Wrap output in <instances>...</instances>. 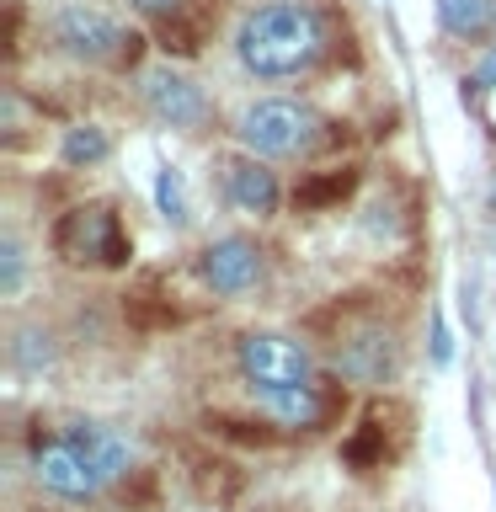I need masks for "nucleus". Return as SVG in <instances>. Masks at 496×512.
I'll list each match as a JSON object with an SVG mask.
<instances>
[{
    "instance_id": "obj_11",
    "label": "nucleus",
    "mask_w": 496,
    "mask_h": 512,
    "mask_svg": "<svg viewBox=\"0 0 496 512\" xmlns=\"http://www.w3.org/2000/svg\"><path fill=\"white\" fill-rule=\"evenodd\" d=\"M224 192H230V203L240 214H256V219H267L278 208V176L262 160H230L224 166Z\"/></svg>"
},
{
    "instance_id": "obj_22",
    "label": "nucleus",
    "mask_w": 496,
    "mask_h": 512,
    "mask_svg": "<svg viewBox=\"0 0 496 512\" xmlns=\"http://www.w3.org/2000/svg\"><path fill=\"white\" fill-rule=\"evenodd\" d=\"M208 432H219V438H240V443H272V432L256 427L251 422H230V416H208Z\"/></svg>"
},
{
    "instance_id": "obj_14",
    "label": "nucleus",
    "mask_w": 496,
    "mask_h": 512,
    "mask_svg": "<svg viewBox=\"0 0 496 512\" xmlns=\"http://www.w3.org/2000/svg\"><path fill=\"white\" fill-rule=\"evenodd\" d=\"M192 486H198L214 507H224V502H235V496H240L246 475H240L230 459H208L203 454V459H192Z\"/></svg>"
},
{
    "instance_id": "obj_15",
    "label": "nucleus",
    "mask_w": 496,
    "mask_h": 512,
    "mask_svg": "<svg viewBox=\"0 0 496 512\" xmlns=\"http://www.w3.org/2000/svg\"><path fill=\"white\" fill-rule=\"evenodd\" d=\"M384 454H390V443H384V411H368L363 427L342 443V459L352 464V470H379Z\"/></svg>"
},
{
    "instance_id": "obj_5",
    "label": "nucleus",
    "mask_w": 496,
    "mask_h": 512,
    "mask_svg": "<svg viewBox=\"0 0 496 512\" xmlns=\"http://www.w3.org/2000/svg\"><path fill=\"white\" fill-rule=\"evenodd\" d=\"M139 96L144 107L155 112L166 128H203L208 123V96L192 75L171 70V64H155V70L139 75Z\"/></svg>"
},
{
    "instance_id": "obj_6",
    "label": "nucleus",
    "mask_w": 496,
    "mask_h": 512,
    "mask_svg": "<svg viewBox=\"0 0 496 512\" xmlns=\"http://www.w3.org/2000/svg\"><path fill=\"white\" fill-rule=\"evenodd\" d=\"M240 368L251 384H310V347L278 331L240 336Z\"/></svg>"
},
{
    "instance_id": "obj_23",
    "label": "nucleus",
    "mask_w": 496,
    "mask_h": 512,
    "mask_svg": "<svg viewBox=\"0 0 496 512\" xmlns=\"http://www.w3.org/2000/svg\"><path fill=\"white\" fill-rule=\"evenodd\" d=\"M128 6H134V11H144V16H160V22H171V16L182 11L187 0H128Z\"/></svg>"
},
{
    "instance_id": "obj_20",
    "label": "nucleus",
    "mask_w": 496,
    "mask_h": 512,
    "mask_svg": "<svg viewBox=\"0 0 496 512\" xmlns=\"http://www.w3.org/2000/svg\"><path fill=\"white\" fill-rule=\"evenodd\" d=\"M347 187H352V171H336V176H320V182H310V187H299V208H326V203H336V198H347Z\"/></svg>"
},
{
    "instance_id": "obj_1",
    "label": "nucleus",
    "mask_w": 496,
    "mask_h": 512,
    "mask_svg": "<svg viewBox=\"0 0 496 512\" xmlns=\"http://www.w3.org/2000/svg\"><path fill=\"white\" fill-rule=\"evenodd\" d=\"M235 54L256 80H288L304 75L326 54V22L304 0H267L240 16L235 27Z\"/></svg>"
},
{
    "instance_id": "obj_8",
    "label": "nucleus",
    "mask_w": 496,
    "mask_h": 512,
    "mask_svg": "<svg viewBox=\"0 0 496 512\" xmlns=\"http://www.w3.org/2000/svg\"><path fill=\"white\" fill-rule=\"evenodd\" d=\"M203 283L214 288V294H246V288H256V278H262V251L251 246V240H214V246L203 251Z\"/></svg>"
},
{
    "instance_id": "obj_19",
    "label": "nucleus",
    "mask_w": 496,
    "mask_h": 512,
    "mask_svg": "<svg viewBox=\"0 0 496 512\" xmlns=\"http://www.w3.org/2000/svg\"><path fill=\"white\" fill-rule=\"evenodd\" d=\"M128 320H134L139 331H155V326H171L176 320V304L171 299H160V294H150V288H139V294H128Z\"/></svg>"
},
{
    "instance_id": "obj_24",
    "label": "nucleus",
    "mask_w": 496,
    "mask_h": 512,
    "mask_svg": "<svg viewBox=\"0 0 496 512\" xmlns=\"http://www.w3.org/2000/svg\"><path fill=\"white\" fill-rule=\"evenodd\" d=\"M475 86H480V91H491V86H496V43H491V54L480 59V70H475Z\"/></svg>"
},
{
    "instance_id": "obj_18",
    "label": "nucleus",
    "mask_w": 496,
    "mask_h": 512,
    "mask_svg": "<svg viewBox=\"0 0 496 512\" xmlns=\"http://www.w3.org/2000/svg\"><path fill=\"white\" fill-rule=\"evenodd\" d=\"M155 203H160V214H166V224H182L192 219L187 214V187H182V171H171V166H160V176H155Z\"/></svg>"
},
{
    "instance_id": "obj_9",
    "label": "nucleus",
    "mask_w": 496,
    "mask_h": 512,
    "mask_svg": "<svg viewBox=\"0 0 496 512\" xmlns=\"http://www.w3.org/2000/svg\"><path fill=\"white\" fill-rule=\"evenodd\" d=\"M64 443H70L75 454L86 459L96 475H102V486H107V480H123V475H134V443H128L123 432H112V427H96V422H75L70 432H64Z\"/></svg>"
},
{
    "instance_id": "obj_7",
    "label": "nucleus",
    "mask_w": 496,
    "mask_h": 512,
    "mask_svg": "<svg viewBox=\"0 0 496 512\" xmlns=\"http://www.w3.org/2000/svg\"><path fill=\"white\" fill-rule=\"evenodd\" d=\"M32 475L43 480L48 491H59V496H70V502H86V496L102 491V475L91 470L86 459L75 454L64 438L54 443H38V454H32Z\"/></svg>"
},
{
    "instance_id": "obj_10",
    "label": "nucleus",
    "mask_w": 496,
    "mask_h": 512,
    "mask_svg": "<svg viewBox=\"0 0 496 512\" xmlns=\"http://www.w3.org/2000/svg\"><path fill=\"white\" fill-rule=\"evenodd\" d=\"M251 395H256V406L283 427H320L331 411L315 384H251Z\"/></svg>"
},
{
    "instance_id": "obj_3",
    "label": "nucleus",
    "mask_w": 496,
    "mask_h": 512,
    "mask_svg": "<svg viewBox=\"0 0 496 512\" xmlns=\"http://www.w3.org/2000/svg\"><path fill=\"white\" fill-rule=\"evenodd\" d=\"M54 251L64 256V262H102V267L128 262V240L118 230V214L102 208V203L64 214L59 230H54Z\"/></svg>"
},
{
    "instance_id": "obj_16",
    "label": "nucleus",
    "mask_w": 496,
    "mask_h": 512,
    "mask_svg": "<svg viewBox=\"0 0 496 512\" xmlns=\"http://www.w3.org/2000/svg\"><path fill=\"white\" fill-rule=\"evenodd\" d=\"M107 150H112V139H107L96 123L70 128V134H64V144H59L64 166H96V160H107Z\"/></svg>"
},
{
    "instance_id": "obj_2",
    "label": "nucleus",
    "mask_w": 496,
    "mask_h": 512,
    "mask_svg": "<svg viewBox=\"0 0 496 512\" xmlns=\"http://www.w3.org/2000/svg\"><path fill=\"white\" fill-rule=\"evenodd\" d=\"M235 139L251 150V160H299L315 150L320 139V118L304 102H288V96H262L240 112Z\"/></svg>"
},
{
    "instance_id": "obj_21",
    "label": "nucleus",
    "mask_w": 496,
    "mask_h": 512,
    "mask_svg": "<svg viewBox=\"0 0 496 512\" xmlns=\"http://www.w3.org/2000/svg\"><path fill=\"white\" fill-rule=\"evenodd\" d=\"M22 288V240L11 230L0 235V294H16Z\"/></svg>"
},
{
    "instance_id": "obj_13",
    "label": "nucleus",
    "mask_w": 496,
    "mask_h": 512,
    "mask_svg": "<svg viewBox=\"0 0 496 512\" xmlns=\"http://www.w3.org/2000/svg\"><path fill=\"white\" fill-rule=\"evenodd\" d=\"M336 363H342L347 379L374 384V379H384V374L395 368V342H390L384 331H363V336H352V342H342Z\"/></svg>"
},
{
    "instance_id": "obj_4",
    "label": "nucleus",
    "mask_w": 496,
    "mask_h": 512,
    "mask_svg": "<svg viewBox=\"0 0 496 512\" xmlns=\"http://www.w3.org/2000/svg\"><path fill=\"white\" fill-rule=\"evenodd\" d=\"M54 43H59L70 59L102 64V59H118L123 48L139 43V38H128L123 22H112V16L96 11V6H59V16H54Z\"/></svg>"
},
{
    "instance_id": "obj_25",
    "label": "nucleus",
    "mask_w": 496,
    "mask_h": 512,
    "mask_svg": "<svg viewBox=\"0 0 496 512\" xmlns=\"http://www.w3.org/2000/svg\"><path fill=\"white\" fill-rule=\"evenodd\" d=\"M432 363H448V326H432Z\"/></svg>"
},
{
    "instance_id": "obj_17",
    "label": "nucleus",
    "mask_w": 496,
    "mask_h": 512,
    "mask_svg": "<svg viewBox=\"0 0 496 512\" xmlns=\"http://www.w3.org/2000/svg\"><path fill=\"white\" fill-rule=\"evenodd\" d=\"M11 363L27 368V374H43V368L54 363V336L38 331V326H22V331H16V342H11Z\"/></svg>"
},
{
    "instance_id": "obj_12",
    "label": "nucleus",
    "mask_w": 496,
    "mask_h": 512,
    "mask_svg": "<svg viewBox=\"0 0 496 512\" xmlns=\"http://www.w3.org/2000/svg\"><path fill=\"white\" fill-rule=\"evenodd\" d=\"M438 27L459 43H491L496 38V0H432Z\"/></svg>"
}]
</instances>
